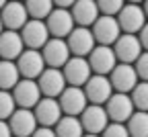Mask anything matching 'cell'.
<instances>
[{"instance_id": "6da1fadb", "label": "cell", "mask_w": 148, "mask_h": 137, "mask_svg": "<svg viewBox=\"0 0 148 137\" xmlns=\"http://www.w3.org/2000/svg\"><path fill=\"white\" fill-rule=\"evenodd\" d=\"M92 37L101 45H113L115 39L121 35V27L115 14H99V18L90 25Z\"/></svg>"}, {"instance_id": "7a4b0ae2", "label": "cell", "mask_w": 148, "mask_h": 137, "mask_svg": "<svg viewBox=\"0 0 148 137\" xmlns=\"http://www.w3.org/2000/svg\"><path fill=\"white\" fill-rule=\"evenodd\" d=\"M41 55L45 60V66L49 68H62L70 60V47L66 43V39L62 37H49L45 45L41 47Z\"/></svg>"}, {"instance_id": "3957f363", "label": "cell", "mask_w": 148, "mask_h": 137, "mask_svg": "<svg viewBox=\"0 0 148 137\" xmlns=\"http://www.w3.org/2000/svg\"><path fill=\"white\" fill-rule=\"evenodd\" d=\"M16 68L21 72V78H33L37 80L39 74L45 70V60L41 55V49H23L21 55L16 57Z\"/></svg>"}, {"instance_id": "277c9868", "label": "cell", "mask_w": 148, "mask_h": 137, "mask_svg": "<svg viewBox=\"0 0 148 137\" xmlns=\"http://www.w3.org/2000/svg\"><path fill=\"white\" fill-rule=\"evenodd\" d=\"M117 16V23L121 27V33H136L144 27V23L148 21L142 4H134V2H127L121 6V10L115 14Z\"/></svg>"}, {"instance_id": "5b68a950", "label": "cell", "mask_w": 148, "mask_h": 137, "mask_svg": "<svg viewBox=\"0 0 148 137\" xmlns=\"http://www.w3.org/2000/svg\"><path fill=\"white\" fill-rule=\"evenodd\" d=\"M80 123H82V129L86 135H99V133H103V129L109 123L107 111L103 109V104L88 102L86 109L80 113Z\"/></svg>"}, {"instance_id": "8992f818", "label": "cell", "mask_w": 148, "mask_h": 137, "mask_svg": "<svg viewBox=\"0 0 148 137\" xmlns=\"http://www.w3.org/2000/svg\"><path fill=\"white\" fill-rule=\"evenodd\" d=\"M105 111H107V117L109 121H119V123H125L130 119V115L136 111L134 102H132V96L127 92H113L107 98L105 102Z\"/></svg>"}, {"instance_id": "52a82bcc", "label": "cell", "mask_w": 148, "mask_h": 137, "mask_svg": "<svg viewBox=\"0 0 148 137\" xmlns=\"http://www.w3.org/2000/svg\"><path fill=\"white\" fill-rule=\"evenodd\" d=\"M66 84L70 86H84V82L90 78V64L82 55H70V60L62 66Z\"/></svg>"}, {"instance_id": "ba28073f", "label": "cell", "mask_w": 148, "mask_h": 137, "mask_svg": "<svg viewBox=\"0 0 148 137\" xmlns=\"http://www.w3.org/2000/svg\"><path fill=\"white\" fill-rule=\"evenodd\" d=\"M84 94L88 102H95V104H105L107 98L113 94V86H111V80L105 74H92L88 80L82 86Z\"/></svg>"}, {"instance_id": "9c48e42d", "label": "cell", "mask_w": 148, "mask_h": 137, "mask_svg": "<svg viewBox=\"0 0 148 137\" xmlns=\"http://www.w3.org/2000/svg\"><path fill=\"white\" fill-rule=\"evenodd\" d=\"M111 47L115 51L117 62H125V64H134L138 55L142 53V43L136 33H121Z\"/></svg>"}, {"instance_id": "30bf717a", "label": "cell", "mask_w": 148, "mask_h": 137, "mask_svg": "<svg viewBox=\"0 0 148 137\" xmlns=\"http://www.w3.org/2000/svg\"><path fill=\"white\" fill-rule=\"evenodd\" d=\"M109 80L115 92H130L136 84H138V72L134 68V64H125V62H117L115 68L109 72Z\"/></svg>"}, {"instance_id": "8fae6325", "label": "cell", "mask_w": 148, "mask_h": 137, "mask_svg": "<svg viewBox=\"0 0 148 137\" xmlns=\"http://www.w3.org/2000/svg\"><path fill=\"white\" fill-rule=\"evenodd\" d=\"M58 102H60L64 115H76V117H80V113L88 104V98H86L82 86H70L68 84L62 90V94L58 96Z\"/></svg>"}, {"instance_id": "7c38bea8", "label": "cell", "mask_w": 148, "mask_h": 137, "mask_svg": "<svg viewBox=\"0 0 148 137\" xmlns=\"http://www.w3.org/2000/svg\"><path fill=\"white\" fill-rule=\"evenodd\" d=\"M12 96H14L16 106L33 109L37 104V100L41 98V88L37 84V80H33V78H21L12 88Z\"/></svg>"}, {"instance_id": "4fadbf2b", "label": "cell", "mask_w": 148, "mask_h": 137, "mask_svg": "<svg viewBox=\"0 0 148 137\" xmlns=\"http://www.w3.org/2000/svg\"><path fill=\"white\" fill-rule=\"evenodd\" d=\"M45 25L51 37H62L66 39L68 33L74 29V16L68 8L62 6H53V10L45 16Z\"/></svg>"}, {"instance_id": "5bb4252c", "label": "cell", "mask_w": 148, "mask_h": 137, "mask_svg": "<svg viewBox=\"0 0 148 137\" xmlns=\"http://www.w3.org/2000/svg\"><path fill=\"white\" fill-rule=\"evenodd\" d=\"M88 64H90V70L95 72V74L109 76V72L113 70L115 64H117V57H115L113 47L97 43L95 47L90 49V53H88Z\"/></svg>"}, {"instance_id": "9a60e30c", "label": "cell", "mask_w": 148, "mask_h": 137, "mask_svg": "<svg viewBox=\"0 0 148 137\" xmlns=\"http://www.w3.org/2000/svg\"><path fill=\"white\" fill-rule=\"evenodd\" d=\"M21 37L25 41V47L41 49L51 35L47 31L45 21H41V18H29V21L23 25V29H21Z\"/></svg>"}, {"instance_id": "2e32d148", "label": "cell", "mask_w": 148, "mask_h": 137, "mask_svg": "<svg viewBox=\"0 0 148 137\" xmlns=\"http://www.w3.org/2000/svg\"><path fill=\"white\" fill-rule=\"evenodd\" d=\"M33 113H35L37 125H49V127H56V123L64 115L58 98H53V96H41L33 106Z\"/></svg>"}, {"instance_id": "e0dca14e", "label": "cell", "mask_w": 148, "mask_h": 137, "mask_svg": "<svg viewBox=\"0 0 148 137\" xmlns=\"http://www.w3.org/2000/svg\"><path fill=\"white\" fill-rule=\"evenodd\" d=\"M37 84H39L43 96H53V98H58V96L62 94V90L68 86L62 68H49V66L39 74Z\"/></svg>"}, {"instance_id": "ac0fdd59", "label": "cell", "mask_w": 148, "mask_h": 137, "mask_svg": "<svg viewBox=\"0 0 148 137\" xmlns=\"http://www.w3.org/2000/svg\"><path fill=\"white\" fill-rule=\"evenodd\" d=\"M0 18H2L4 29H23V25L29 21V12L23 0H8V2L0 8Z\"/></svg>"}, {"instance_id": "d6986e66", "label": "cell", "mask_w": 148, "mask_h": 137, "mask_svg": "<svg viewBox=\"0 0 148 137\" xmlns=\"http://www.w3.org/2000/svg\"><path fill=\"white\" fill-rule=\"evenodd\" d=\"M66 43H68V47H70V53H72V55H82V57H84V55H88V53H90V49L97 45L95 37H92V31H90L88 27H80V25L68 33Z\"/></svg>"}, {"instance_id": "ffe728a7", "label": "cell", "mask_w": 148, "mask_h": 137, "mask_svg": "<svg viewBox=\"0 0 148 137\" xmlns=\"http://www.w3.org/2000/svg\"><path fill=\"white\" fill-rule=\"evenodd\" d=\"M8 125H10L12 135H16V137H29V135H33V131H35V127H37L35 113H33L31 109L18 106V109H14V113L8 117Z\"/></svg>"}, {"instance_id": "44dd1931", "label": "cell", "mask_w": 148, "mask_h": 137, "mask_svg": "<svg viewBox=\"0 0 148 137\" xmlns=\"http://www.w3.org/2000/svg\"><path fill=\"white\" fill-rule=\"evenodd\" d=\"M23 49L25 41L21 37V31L4 29L0 33V60H16Z\"/></svg>"}, {"instance_id": "7402d4cb", "label": "cell", "mask_w": 148, "mask_h": 137, "mask_svg": "<svg viewBox=\"0 0 148 137\" xmlns=\"http://www.w3.org/2000/svg\"><path fill=\"white\" fill-rule=\"evenodd\" d=\"M70 12L74 16V23L80 25V27H90L101 14L99 6H97V0H76L72 4Z\"/></svg>"}, {"instance_id": "603a6c76", "label": "cell", "mask_w": 148, "mask_h": 137, "mask_svg": "<svg viewBox=\"0 0 148 137\" xmlns=\"http://www.w3.org/2000/svg\"><path fill=\"white\" fill-rule=\"evenodd\" d=\"M84 133L80 117L76 115H62L60 121L56 123V135L60 137H80Z\"/></svg>"}, {"instance_id": "cb8c5ba5", "label": "cell", "mask_w": 148, "mask_h": 137, "mask_svg": "<svg viewBox=\"0 0 148 137\" xmlns=\"http://www.w3.org/2000/svg\"><path fill=\"white\" fill-rule=\"evenodd\" d=\"M21 80V72L12 60H0V90H12Z\"/></svg>"}, {"instance_id": "d4e9b609", "label": "cell", "mask_w": 148, "mask_h": 137, "mask_svg": "<svg viewBox=\"0 0 148 137\" xmlns=\"http://www.w3.org/2000/svg\"><path fill=\"white\" fill-rule=\"evenodd\" d=\"M127 133L134 137H148V111H134L125 121Z\"/></svg>"}, {"instance_id": "484cf974", "label": "cell", "mask_w": 148, "mask_h": 137, "mask_svg": "<svg viewBox=\"0 0 148 137\" xmlns=\"http://www.w3.org/2000/svg\"><path fill=\"white\" fill-rule=\"evenodd\" d=\"M27 12L31 18H41L45 21V16L53 10V0H23Z\"/></svg>"}, {"instance_id": "4316f807", "label": "cell", "mask_w": 148, "mask_h": 137, "mask_svg": "<svg viewBox=\"0 0 148 137\" xmlns=\"http://www.w3.org/2000/svg\"><path fill=\"white\" fill-rule=\"evenodd\" d=\"M130 96L138 111H148V80H140L130 90Z\"/></svg>"}, {"instance_id": "83f0119b", "label": "cell", "mask_w": 148, "mask_h": 137, "mask_svg": "<svg viewBox=\"0 0 148 137\" xmlns=\"http://www.w3.org/2000/svg\"><path fill=\"white\" fill-rule=\"evenodd\" d=\"M16 102L10 90H0V119H8V117L14 113Z\"/></svg>"}, {"instance_id": "f1b7e54d", "label": "cell", "mask_w": 148, "mask_h": 137, "mask_svg": "<svg viewBox=\"0 0 148 137\" xmlns=\"http://www.w3.org/2000/svg\"><path fill=\"white\" fill-rule=\"evenodd\" d=\"M103 135H105V137H125V135H130V133H127L125 123L111 121V123H107V127L103 129Z\"/></svg>"}, {"instance_id": "f546056e", "label": "cell", "mask_w": 148, "mask_h": 137, "mask_svg": "<svg viewBox=\"0 0 148 137\" xmlns=\"http://www.w3.org/2000/svg\"><path fill=\"white\" fill-rule=\"evenodd\" d=\"M101 14H117L123 6V0H97Z\"/></svg>"}, {"instance_id": "4dcf8cb0", "label": "cell", "mask_w": 148, "mask_h": 137, "mask_svg": "<svg viewBox=\"0 0 148 137\" xmlns=\"http://www.w3.org/2000/svg\"><path fill=\"white\" fill-rule=\"evenodd\" d=\"M134 68L138 72L140 80H148V51H144V53L138 55V60L134 62Z\"/></svg>"}, {"instance_id": "1f68e13d", "label": "cell", "mask_w": 148, "mask_h": 137, "mask_svg": "<svg viewBox=\"0 0 148 137\" xmlns=\"http://www.w3.org/2000/svg\"><path fill=\"white\" fill-rule=\"evenodd\" d=\"M33 135H37V137H53L56 129H49V125H37L35 131H33Z\"/></svg>"}, {"instance_id": "d6a6232c", "label": "cell", "mask_w": 148, "mask_h": 137, "mask_svg": "<svg viewBox=\"0 0 148 137\" xmlns=\"http://www.w3.org/2000/svg\"><path fill=\"white\" fill-rule=\"evenodd\" d=\"M138 39H140V43H142V49L148 51V21H146L144 27L138 31Z\"/></svg>"}, {"instance_id": "836d02e7", "label": "cell", "mask_w": 148, "mask_h": 137, "mask_svg": "<svg viewBox=\"0 0 148 137\" xmlns=\"http://www.w3.org/2000/svg\"><path fill=\"white\" fill-rule=\"evenodd\" d=\"M8 135H12L8 119H0V137H8Z\"/></svg>"}, {"instance_id": "e575fe53", "label": "cell", "mask_w": 148, "mask_h": 137, "mask_svg": "<svg viewBox=\"0 0 148 137\" xmlns=\"http://www.w3.org/2000/svg\"><path fill=\"white\" fill-rule=\"evenodd\" d=\"M76 0H53V6H62V8H68V6H72Z\"/></svg>"}, {"instance_id": "d590c367", "label": "cell", "mask_w": 148, "mask_h": 137, "mask_svg": "<svg viewBox=\"0 0 148 137\" xmlns=\"http://www.w3.org/2000/svg\"><path fill=\"white\" fill-rule=\"evenodd\" d=\"M142 8H144V14H146V18H148V0H144V2H142Z\"/></svg>"}, {"instance_id": "8d00e7d4", "label": "cell", "mask_w": 148, "mask_h": 137, "mask_svg": "<svg viewBox=\"0 0 148 137\" xmlns=\"http://www.w3.org/2000/svg\"><path fill=\"white\" fill-rule=\"evenodd\" d=\"M127 2H134V4H142L144 0H127Z\"/></svg>"}, {"instance_id": "74e56055", "label": "cell", "mask_w": 148, "mask_h": 137, "mask_svg": "<svg viewBox=\"0 0 148 137\" xmlns=\"http://www.w3.org/2000/svg\"><path fill=\"white\" fill-rule=\"evenodd\" d=\"M4 31V25H2V18H0V33H2Z\"/></svg>"}, {"instance_id": "f35d334b", "label": "cell", "mask_w": 148, "mask_h": 137, "mask_svg": "<svg viewBox=\"0 0 148 137\" xmlns=\"http://www.w3.org/2000/svg\"><path fill=\"white\" fill-rule=\"evenodd\" d=\"M6 2H8V0H0V8H2V6H4Z\"/></svg>"}]
</instances>
